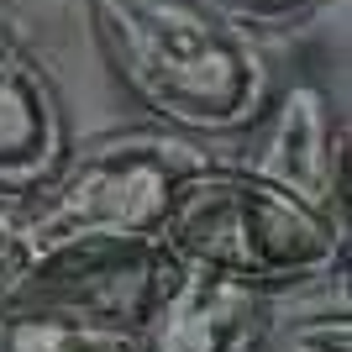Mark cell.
Masks as SVG:
<instances>
[{
	"label": "cell",
	"mask_w": 352,
	"mask_h": 352,
	"mask_svg": "<svg viewBox=\"0 0 352 352\" xmlns=\"http://www.w3.org/2000/svg\"><path fill=\"white\" fill-rule=\"evenodd\" d=\"M69 116L47 58L32 47L11 6H0V200L27 195L63 158Z\"/></svg>",
	"instance_id": "obj_7"
},
{
	"label": "cell",
	"mask_w": 352,
	"mask_h": 352,
	"mask_svg": "<svg viewBox=\"0 0 352 352\" xmlns=\"http://www.w3.org/2000/svg\"><path fill=\"white\" fill-rule=\"evenodd\" d=\"M252 352H352V321L347 310H331V316H305L294 326H268Z\"/></svg>",
	"instance_id": "obj_8"
},
{
	"label": "cell",
	"mask_w": 352,
	"mask_h": 352,
	"mask_svg": "<svg viewBox=\"0 0 352 352\" xmlns=\"http://www.w3.org/2000/svg\"><path fill=\"white\" fill-rule=\"evenodd\" d=\"M16 258H21V248H16V236H11V226H6V210H0V279L16 268Z\"/></svg>",
	"instance_id": "obj_10"
},
{
	"label": "cell",
	"mask_w": 352,
	"mask_h": 352,
	"mask_svg": "<svg viewBox=\"0 0 352 352\" xmlns=\"http://www.w3.org/2000/svg\"><path fill=\"white\" fill-rule=\"evenodd\" d=\"M195 163V142L168 126L69 142L63 158L11 200L6 226L21 252L53 242H158L168 200Z\"/></svg>",
	"instance_id": "obj_3"
},
{
	"label": "cell",
	"mask_w": 352,
	"mask_h": 352,
	"mask_svg": "<svg viewBox=\"0 0 352 352\" xmlns=\"http://www.w3.org/2000/svg\"><path fill=\"white\" fill-rule=\"evenodd\" d=\"M158 242L221 279L252 284L263 294L342 274L347 263V226L326 221L274 179L252 174L248 163L210 158H200L179 179Z\"/></svg>",
	"instance_id": "obj_2"
},
{
	"label": "cell",
	"mask_w": 352,
	"mask_h": 352,
	"mask_svg": "<svg viewBox=\"0 0 352 352\" xmlns=\"http://www.w3.org/2000/svg\"><path fill=\"white\" fill-rule=\"evenodd\" d=\"M248 132H258V153L248 158L252 174L274 179L294 200L321 210L326 221L347 226V116L321 85H289Z\"/></svg>",
	"instance_id": "obj_6"
},
{
	"label": "cell",
	"mask_w": 352,
	"mask_h": 352,
	"mask_svg": "<svg viewBox=\"0 0 352 352\" xmlns=\"http://www.w3.org/2000/svg\"><path fill=\"white\" fill-rule=\"evenodd\" d=\"M163 242H53L0 279V352H126Z\"/></svg>",
	"instance_id": "obj_4"
},
{
	"label": "cell",
	"mask_w": 352,
	"mask_h": 352,
	"mask_svg": "<svg viewBox=\"0 0 352 352\" xmlns=\"http://www.w3.org/2000/svg\"><path fill=\"white\" fill-rule=\"evenodd\" d=\"M210 6L242 32H289L305 27L310 16H321L331 0H210Z\"/></svg>",
	"instance_id": "obj_9"
},
{
	"label": "cell",
	"mask_w": 352,
	"mask_h": 352,
	"mask_svg": "<svg viewBox=\"0 0 352 352\" xmlns=\"http://www.w3.org/2000/svg\"><path fill=\"white\" fill-rule=\"evenodd\" d=\"M268 316L274 310L263 289L221 279L163 248L158 279L142 316L132 321L126 352H252L274 326Z\"/></svg>",
	"instance_id": "obj_5"
},
{
	"label": "cell",
	"mask_w": 352,
	"mask_h": 352,
	"mask_svg": "<svg viewBox=\"0 0 352 352\" xmlns=\"http://www.w3.org/2000/svg\"><path fill=\"white\" fill-rule=\"evenodd\" d=\"M121 95L179 137H236L263 116L268 63L210 0H85Z\"/></svg>",
	"instance_id": "obj_1"
}]
</instances>
